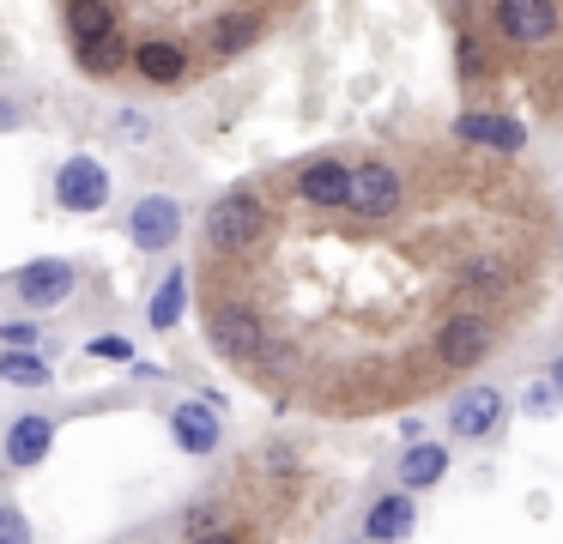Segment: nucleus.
<instances>
[{
	"label": "nucleus",
	"mask_w": 563,
	"mask_h": 544,
	"mask_svg": "<svg viewBox=\"0 0 563 544\" xmlns=\"http://www.w3.org/2000/svg\"><path fill=\"white\" fill-rule=\"evenodd\" d=\"M449 278H454V297H503V290L515 285L503 254H461Z\"/></svg>",
	"instance_id": "obj_17"
},
{
	"label": "nucleus",
	"mask_w": 563,
	"mask_h": 544,
	"mask_svg": "<svg viewBox=\"0 0 563 544\" xmlns=\"http://www.w3.org/2000/svg\"><path fill=\"white\" fill-rule=\"evenodd\" d=\"M267 36V12L261 7H224L207 19V55L212 60H231V55H249V48Z\"/></svg>",
	"instance_id": "obj_13"
},
{
	"label": "nucleus",
	"mask_w": 563,
	"mask_h": 544,
	"mask_svg": "<svg viewBox=\"0 0 563 544\" xmlns=\"http://www.w3.org/2000/svg\"><path fill=\"white\" fill-rule=\"evenodd\" d=\"M352 544H369V539H352Z\"/></svg>",
	"instance_id": "obj_34"
},
{
	"label": "nucleus",
	"mask_w": 563,
	"mask_h": 544,
	"mask_svg": "<svg viewBox=\"0 0 563 544\" xmlns=\"http://www.w3.org/2000/svg\"><path fill=\"white\" fill-rule=\"evenodd\" d=\"M412 526H418V502H412V490H388V496H376V502L364 508V539L369 544H406L412 539Z\"/></svg>",
	"instance_id": "obj_16"
},
{
	"label": "nucleus",
	"mask_w": 563,
	"mask_h": 544,
	"mask_svg": "<svg viewBox=\"0 0 563 544\" xmlns=\"http://www.w3.org/2000/svg\"><path fill=\"white\" fill-rule=\"evenodd\" d=\"M152 133H158V121L146 109H115L110 115V140H122V145H152Z\"/></svg>",
	"instance_id": "obj_23"
},
{
	"label": "nucleus",
	"mask_w": 563,
	"mask_h": 544,
	"mask_svg": "<svg viewBox=\"0 0 563 544\" xmlns=\"http://www.w3.org/2000/svg\"><path fill=\"white\" fill-rule=\"evenodd\" d=\"M195 544H236V532H224V526H219V532H200Z\"/></svg>",
	"instance_id": "obj_32"
},
{
	"label": "nucleus",
	"mask_w": 563,
	"mask_h": 544,
	"mask_svg": "<svg viewBox=\"0 0 563 544\" xmlns=\"http://www.w3.org/2000/svg\"><path fill=\"white\" fill-rule=\"evenodd\" d=\"M188 67H195V55H188V43L183 36H140L134 43V73L146 85H183L188 79Z\"/></svg>",
	"instance_id": "obj_15"
},
{
	"label": "nucleus",
	"mask_w": 563,
	"mask_h": 544,
	"mask_svg": "<svg viewBox=\"0 0 563 544\" xmlns=\"http://www.w3.org/2000/svg\"><path fill=\"white\" fill-rule=\"evenodd\" d=\"M19 121H25V103L19 97H0V133H13Z\"/></svg>",
	"instance_id": "obj_31"
},
{
	"label": "nucleus",
	"mask_w": 563,
	"mask_h": 544,
	"mask_svg": "<svg viewBox=\"0 0 563 544\" xmlns=\"http://www.w3.org/2000/svg\"><path fill=\"white\" fill-rule=\"evenodd\" d=\"M0 544H37V532H31V514L19 502H7L0 496Z\"/></svg>",
	"instance_id": "obj_26"
},
{
	"label": "nucleus",
	"mask_w": 563,
	"mask_h": 544,
	"mask_svg": "<svg viewBox=\"0 0 563 544\" xmlns=\"http://www.w3.org/2000/svg\"><path fill=\"white\" fill-rule=\"evenodd\" d=\"M545 375H551V381H558V387H563V351H558V357H551V363H545Z\"/></svg>",
	"instance_id": "obj_33"
},
{
	"label": "nucleus",
	"mask_w": 563,
	"mask_h": 544,
	"mask_svg": "<svg viewBox=\"0 0 563 544\" xmlns=\"http://www.w3.org/2000/svg\"><path fill=\"white\" fill-rule=\"evenodd\" d=\"M0 345L37 351V345H43V326H37V321H25V314H0Z\"/></svg>",
	"instance_id": "obj_27"
},
{
	"label": "nucleus",
	"mask_w": 563,
	"mask_h": 544,
	"mask_svg": "<svg viewBox=\"0 0 563 544\" xmlns=\"http://www.w3.org/2000/svg\"><path fill=\"white\" fill-rule=\"evenodd\" d=\"M122 230L140 254H170L176 242H183V200H176V193H158V188L140 193L122 212Z\"/></svg>",
	"instance_id": "obj_8"
},
{
	"label": "nucleus",
	"mask_w": 563,
	"mask_h": 544,
	"mask_svg": "<svg viewBox=\"0 0 563 544\" xmlns=\"http://www.w3.org/2000/svg\"><path fill=\"white\" fill-rule=\"evenodd\" d=\"M110 193H115L110 169H103L98 157H86V152H74L62 169H55V206H62V212H74V218L103 212V206H110Z\"/></svg>",
	"instance_id": "obj_10"
},
{
	"label": "nucleus",
	"mask_w": 563,
	"mask_h": 544,
	"mask_svg": "<svg viewBox=\"0 0 563 544\" xmlns=\"http://www.w3.org/2000/svg\"><path fill=\"white\" fill-rule=\"evenodd\" d=\"M503 338V321L485 309H454L449 321L437 326V338H430V351H437L442 369H473V363H485L490 351H497Z\"/></svg>",
	"instance_id": "obj_3"
},
{
	"label": "nucleus",
	"mask_w": 563,
	"mask_h": 544,
	"mask_svg": "<svg viewBox=\"0 0 563 544\" xmlns=\"http://www.w3.org/2000/svg\"><path fill=\"white\" fill-rule=\"evenodd\" d=\"M503 418H509V393L490 387V381H473V387H461V393L449 399V442L478 447V442H490V435L503 430Z\"/></svg>",
	"instance_id": "obj_7"
},
{
	"label": "nucleus",
	"mask_w": 563,
	"mask_h": 544,
	"mask_svg": "<svg viewBox=\"0 0 563 544\" xmlns=\"http://www.w3.org/2000/svg\"><path fill=\"white\" fill-rule=\"evenodd\" d=\"M183 314H188V273L170 266V273L158 278V290L146 297V326L152 333H170V326H183Z\"/></svg>",
	"instance_id": "obj_19"
},
{
	"label": "nucleus",
	"mask_w": 563,
	"mask_h": 544,
	"mask_svg": "<svg viewBox=\"0 0 563 544\" xmlns=\"http://www.w3.org/2000/svg\"><path fill=\"white\" fill-rule=\"evenodd\" d=\"M267 338H273V326H267V314H261L249 297L207 302V345H212V357L243 363V369H249V363L267 351Z\"/></svg>",
	"instance_id": "obj_2"
},
{
	"label": "nucleus",
	"mask_w": 563,
	"mask_h": 544,
	"mask_svg": "<svg viewBox=\"0 0 563 544\" xmlns=\"http://www.w3.org/2000/svg\"><path fill=\"white\" fill-rule=\"evenodd\" d=\"M352 169L357 164H345V157H309L303 169H297V181H291V193L303 206H316V212H345L352 206Z\"/></svg>",
	"instance_id": "obj_12"
},
{
	"label": "nucleus",
	"mask_w": 563,
	"mask_h": 544,
	"mask_svg": "<svg viewBox=\"0 0 563 544\" xmlns=\"http://www.w3.org/2000/svg\"><path fill=\"white\" fill-rule=\"evenodd\" d=\"M0 290L19 297L25 309H62V302L79 290V266L62 260V254H37V260H25L19 273L0 278Z\"/></svg>",
	"instance_id": "obj_6"
},
{
	"label": "nucleus",
	"mask_w": 563,
	"mask_h": 544,
	"mask_svg": "<svg viewBox=\"0 0 563 544\" xmlns=\"http://www.w3.org/2000/svg\"><path fill=\"white\" fill-rule=\"evenodd\" d=\"M454 73H461L466 85L485 79V48H478V31H461V36H454Z\"/></svg>",
	"instance_id": "obj_25"
},
{
	"label": "nucleus",
	"mask_w": 563,
	"mask_h": 544,
	"mask_svg": "<svg viewBox=\"0 0 563 544\" xmlns=\"http://www.w3.org/2000/svg\"><path fill=\"white\" fill-rule=\"evenodd\" d=\"M86 351H91V357H103V363H128V357H134V345H128L122 333H98Z\"/></svg>",
	"instance_id": "obj_28"
},
{
	"label": "nucleus",
	"mask_w": 563,
	"mask_h": 544,
	"mask_svg": "<svg viewBox=\"0 0 563 544\" xmlns=\"http://www.w3.org/2000/svg\"><path fill=\"white\" fill-rule=\"evenodd\" d=\"M0 381L7 387H49L55 369L43 351H19V345H0Z\"/></svg>",
	"instance_id": "obj_22"
},
{
	"label": "nucleus",
	"mask_w": 563,
	"mask_h": 544,
	"mask_svg": "<svg viewBox=\"0 0 563 544\" xmlns=\"http://www.w3.org/2000/svg\"><path fill=\"white\" fill-rule=\"evenodd\" d=\"M62 24L74 43H91V36L122 31V12H115V0H62Z\"/></svg>",
	"instance_id": "obj_20"
},
{
	"label": "nucleus",
	"mask_w": 563,
	"mask_h": 544,
	"mask_svg": "<svg viewBox=\"0 0 563 544\" xmlns=\"http://www.w3.org/2000/svg\"><path fill=\"white\" fill-rule=\"evenodd\" d=\"M55 430H62L55 411H19V418H7V430H0V459H7L13 471L43 466L49 447H55Z\"/></svg>",
	"instance_id": "obj_11"
},
{
	"label": "nucleus",
	"mask_w": 563,
	"mask_h": 544,
	"mask_svg": "<svg viewBox=\"0 0 563 544\" xmlns=\"http://www.w3.org/2000/svg\"><path fill=\"white\" fill-rule=\"evenodd\" d=\"M267 224H273L267 193L231 188V193H219V200L207 206V218H200V248H207V260H236V254L255 248Z\"/></svg>",
	"instance_id": "obj_1"
},
{
	"label": "nucleus",
	"mask_w": 563,
	"mask_h": 544,
	"mask_svg": "<svg viewBox=\"0 0 563 544\" xmlns=\"http://www.w3.org/2000/svg\"><path fill=\"white\" fill-rule=\"evenodd\" d=\"M267 466L279 471V478H291V471H297V454H291L285 442H273V447H267Z\"/></svg>",
	"instance_id": "obj_30"
},
{
	"label": "nucleus",
	"mask_w": 563,
	"mask_h": 544,
	"mask_svg": "<svg viewBox=\"0 0 563 544\" xmlns=\"http://www.w3.org/2000/svg\"><path fill=\"white\" fill-rule=\"evenodd\" d=\"M454 140L461 145H485V152H503V157H521L527 152V127L515 115H490V109H466L454 115Z\"/></svg>",
	"instance_id": "obj_14"
},
{
	"label": "nucleus",
	"mask_w": 563,
	"mask_h": 544,
	"mask_svg": "<svg viewBox=\"0 0 563 544\" xmlns=\"http://www.w3.org/2000/svg\"><path fill=\"white\" fill-rule=\"evenodd\" d=\"M74 60L91 79H115L122 67H134V43L122 31H110V36H91V43H74Z\"/></svg>",
	"instance_id": "obj_21"
},
{
	"label": "nucleus",
	"mask_w": 563,
	"mask_h": 544,
	"mask_svg": "<svg viewBox=\"0 0 563 544\" xmlns=\"http://www.w3.org/2000/svg\"><path fill=\"white\" fill-rule=\"evenodd\" d=\"M521 406H527V418H558V411H563V387L551 381V375H533L527 393H521Z\"/></svg>",
	"instance_id": "obj_24"
},
{
	"label": "nucleus",
	"mask_w": 563,
	"mask_h": 544,
	"mask_svg": "<svg viewBox=\"0 0 563 544\" xmlns=\"http://www.w3.org/2000/svg\"><path fill=\"white\" fill-rule=\"evenodd\" d=\"M352 218H364V224H388V218L406 212V169L388 164V157H364V164L352 169V206H345Z\"/></svg>",
	"instance_id": "obj_5"
},
{
	"label": "nucleus",
	"mask_w": 563,
	"mask_h": 544,
	"mask_svg": "<svg viewBox=\"0 0 563 544\" xmlns=\"http://www.w3.org/2000/svg\"><path fill=\"white\" fill-rule=\"evenodd\" d=\"M449 478V442H406L400 447V484L406 490H437Z\"/></svg>",
	"instance_id": "obj_18"
},
{
	"label": "nucleus",
	"mask_w": 563,
	"mask_h": 544,
	"mask_svg": "<svg viewBox=\"0 0 563 544\" xmlns=\"http://www.w3.org/2000/svg\"><path fill=\"white\" fill-rule=\"evenodd\" d=\"M490 31L509 48H551L563 36L558 0H490Z\"/></svg>",
	"instance_id": "obj_4"
},
{
	"label": "nucleus",
	"mask_w": 563,
	"mask_h": 544,
	"mask_svg": "<svg viewBox=\"0 0 563 544\" xmlns=\"http://www.w3.org/2000/svg\"><path fill=\"white\" fill-rule=\"evenodd\" d=\"M183 532L188 539H200V532H219V502H195L183 514Z\"/></svg>",
	"instance_id": "obj_29"
},
{
	"label": "nucleus",
	"mask_w": 563,
	"mask_h": 544,
	"mask_svg": "<svg viewBox=\"0 0 563 544\" xmlns=\"http://www.w3.org/2000/svg\"><path fill=\"white\" fill-rule=\"evenodd\" d=\"M170 442L183 447V454L195 459H212L224 447V399L219 393H200V399H183V406H170Z\"/></svg>",
	"instance_id": "obj_9"
}]
</instances>
